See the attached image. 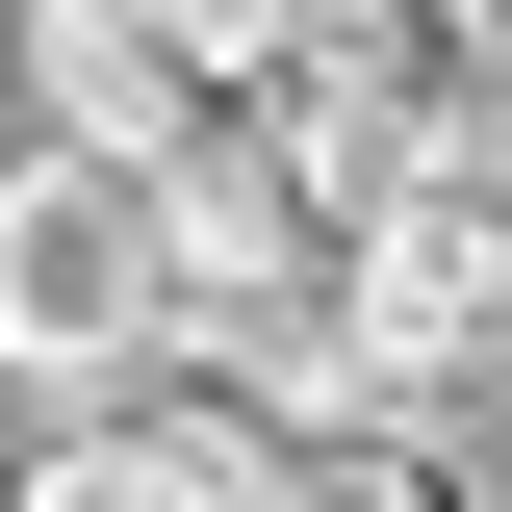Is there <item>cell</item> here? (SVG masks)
<instances>
[{"mask_svg":"<svg viewBox=\"0 0 512 512\" xmlns=\"http://www.w3.org/2000/svg\"><path fill=\"white\" fill-rule=\"evenodd\" d=\"M0 359L52 384V410L180 384V180H154V154L26 128V180H0Z\"/></svg>","mask_w":512,"mask_h":512,"instance_id":"cell-1","label":"cell"},{"mask_svg":"<svg viewBox=\"0 0 512 512\" xmlns=\"http://www.w3.org/2000/svg\"><path fill=\"white\" fill-rule=\"evenodd\" d=\"M333 308H359V384H384V410L487 384V359H512V180H487V154L384 180L359 231H333Z\"/></svg>","mask_w":512,"mask_h":512,"instance_id":"cell-2","label":"cell"},{"mask_svg":"<svg viewBox=\"0 0 512 512\" xmlns=\"http://www.w3.org/2000/svg\"><path fill=\"white\" fill-rule=\"evenodd\" d=\"M0 77L52 128H103V154H180L231 103V0H0Z\"/></svg>","mask_w":512,"mask_h":512,"instance_id":"cell-3","label":"cell"},{"mask_svg":"<svg viewBox=\"0 0 512 512\" xmlns=\"http://www.w3.org/2000/svg\"><path fill=\"white\" fill-rule=\"evenodd\" d=\"M26 512H256V410H77Z\"/></svg>","mask_w":512,"mask_h":512,"instance_id":"cell-4","label":"cell"},{"mask_svg":"<svg viewBox=\"0 0 512 512\" xmlns=\"http://www.w3.org/2000/svg\"><path fill=\"white\" fill-rule=\"evenodd\" d=\"M256 512H461L410 410H308V436H256Z\"/></svg>","mask_w":512,"mask_h":512,"instance_id":"cell-5","label":"cell"}]
</instances>
